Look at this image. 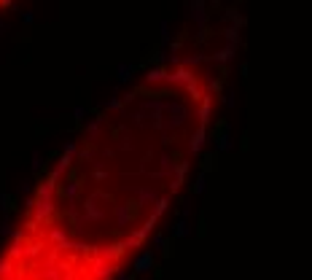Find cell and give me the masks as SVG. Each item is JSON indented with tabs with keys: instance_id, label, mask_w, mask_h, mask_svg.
<instances>
[{
	"instance_id": "2",
	"label": "cell",
	"mask_w": 312,
	"mask_h": 280,
	"mask_svg": "<svg viewBox=\"0 0 312 280\" xmlns=\"http://www.w3.org/2000/svg\"><path fill=\"white\" fill-rule=\"evenodd\" d=\"M3 3H6V0H0V6H3Z\"/></svg>"
},
{
	"instance_id": "1",
	"label": "cell",
	"mask_w": 312,
	"mask_h": 280,
	"mask_svg": "<svg viewBox=\"0 0 312 280\" xmlns=\"http://www.w3.org/2000/svg\"><path fill=\"white\" fill-rule=\"evenodd\" d=\"M207 97L189 67L151 73L140 89L95 118L38 181L0 253V280H113L146 229L135 213L175 162V138L202 130Z\"/></svg>"
}]
</instances>
